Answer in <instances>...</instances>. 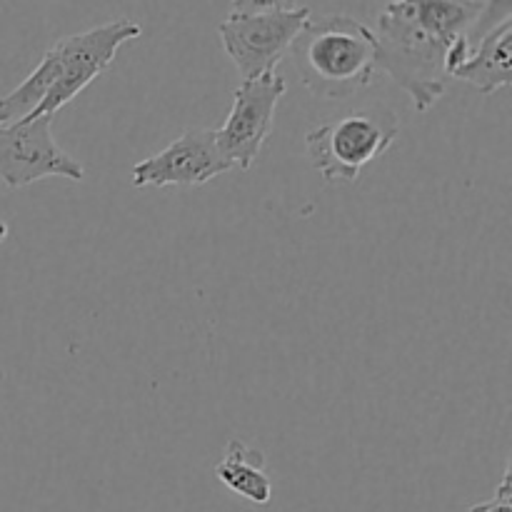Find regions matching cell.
Listing matches in <instances>:
<instances>
[{"label":"cell","instance_id":"cell-1","mask_svg":"<svg viewBox=\"0 0 512 512\" xmlns=\"http://www.w3.org/2000/svg\"><path fill=\"white\" fill-rule=\"evenodd\" d=\"M493 3L478 0H395L375 23V70H383L425 113L445 95L448 55Z\"/></svg>","mask_w":512,"mask_h":512},{"label":"cell","instance_id":"cell-2","mask_svg":"<svg viewBox=\"0 0 512 512\" xmlns=\"http://www.w3.org/2000/svg\"><path fill=\"white\" fill-rule=\"evenodd\" d=\"M305 88L318 98L343 100L368 88L375 73L373 28L350 15L310 20L290 45Z\"/></svg>","mask_w":512,"mask_h":512},{"label":"cell","instance_id":"cell-3","mask_svg":"<svg viewBox=\"0 0 512 512\" xmlns=\"http://www.w3.org/2000/svg\"><path fill=\"white\" fill-rule=\"evenodd\" d=\"M313 13L290 3H238L220 23V43L240 78L255 80L275 73Z\"/></svg>","mask_w":512,"mask_h":512},{"label":"cell","instance_id":"cell-4","mask_svg":"<svg viewBox=\"0 0 512 512\" xmlns=\"http://www.w3.org/2000/svg\"><path fill=\"white\" fill-rule=\"evenodd\" d=\"M400 135V120L385 105L343 115L305 135L308 160L328 183H355Z\"/></svg>","mask_w":512,"mask_h":512},{"label":"cell","instance_id":"cell-5","mask_svg":"<svg viewBox=\"0 0 512 512\" xmlns=\"http://www.w3.org/2000/svg\"><path fill=\"white\" fill-rule=\"evenodd\" d=\"M140 33H143V28L138 23L120 18L85 30V33L65 35L58 43L50 45L43 58L48 60L50 70H53V88H50L48 98L40 103V108L35 110L33 118H38V115L53 118V113H58L75 95L83 93L100 73H105L118 50L128 40L138 38Z\"/></svg>","mask_w":512,"mask_h":512},{"label":"cell","instance_id":"cell-6","mask_svg":"<svg viewBox=\"0 0 512 512\" xmlns=\"http://www.w3.org/2000/svg\"><path fill=\"white\" fill-rule=\"evenodd\" d=\"M50 115L0 125V180L8 188H25L43 178H68L80 183L85 168L53 138Z\"/></svg>","mask_w":512,"mask_h":512},{"label":"cell","instance_id":"cell-7","mask_svg":"<svg viewBox=\"0 0 512 512\" xmlns=\"http://www.w3.org/2000/svg\"><path fill=\"white\" fill-rule=\"evenodd\" d=\"M288 85L280 73L243 80L233 93V108L220 128H215V145L230 165L250 170L273 133L275 108Z\"/></svg>","mask_w":512,"mask_h":512},{"label":"cell","instance_id":"cell-8","mask_svg":"<svg viewBox=\"0 0 512 512\" xmlns=\"http://www.w3.org/2000/svg\"><path fill=\"white\" fill-rule=\"evenodd\" d=\"M230 168L233 165L215 145V130H185L168 148L135 163L130 170V183L133 188H198L228 173Z\"/></svg>","mask_w":512,"mask_h":512},{"label":"cell","instance_id":"cell-9","mask_svg":"<svg viewBox=\"0 0 512 512\" xmlns=\"http://www.w3.org/2000/svg\"><path fill=\"white\" fill-rule=\"evenodd\" d=\"M512 18L500 20L490 33L483 35L475 50H470V58L453 78L473 85L478 93L490 95L498 90L510 88L512 83Z\"/></svg>","mask_w":512,"mask_h":512},{"label":"cell","instance_id":"cell-10","mask_svg":"<svg viewBox=\"0 0 512 512\" xmlns=\"http://www.w3.org/2000/svg\"><path fill=\"white\" fill-rule=\"evenodd\" d=\"M215 478L243 500L253 505H268L273 498V480L265 470V455L243 440H230L220 463L215 465Z\"/></svg>","mask_w":512,"mask_h":512},{"label":"cell","instance_id":"cell-11","mask_svg":"<svg viewBox=\"0 0 512 512\" xmlns=\"http://www.w3.org/2000/svg\"><path fill=\"white\" fill-rule=\"evenodd\" d=\"M468 512H512V465H510V460H508V465H505L503 480H500L493 500L473 505Z\"/></svg>","mask_w":512,"mask_h":512}]
</instances>
